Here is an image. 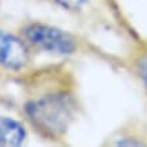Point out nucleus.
I'll use <instances>...</instances> for the list:
<instances>
[{
  "mask_svg": "<svg viewBox=\"0 0 147 147\" xmlns=\"http://www.w3.org/2000/svg\"><path fill=\"white\" fill-rule=\"evenodd\" d=\"M77 112V101L67 92H51L28 100L24 105L27 120L43 138H62Z\"/></svg>",
  "mask_w": 147,
  "mask_h": 147,
  "instance_id": "nucleus-1",
  "label": "nucleus"
},
{
  "mask_svg": "<svg viewBox=\"0 0 147 147\" xmlns=\"http://www.w3.org/2000/svg\"><path fill=\"white\" fill-rule=\"evenodd\" d=\"M22 36L28 46L53 55H71L77 50L74 36L45 23H28L23 26Z\"/></svg>",
  "mask_w": 147,
  "mask_h": 147,
  "instance_id": "nucleus-2",
  "label": "nucleus"
},
{
  "mask_svg": "<svg viewBox=\"0 0 147 147\" xmlns=\"http://www.w3.org/2000/svg\"><path fill=\"white\" fill-rule=\"evenodd\" d=\"M30 62L28 43L0 28V66L18 71Z\"/></svg>",
  "mask_w": 147,
  "mask_h": 147,
  "instance_id": "nucleus-3",
  "label": "nucleus"
},
{
  "mask_svg": "<svg viewBox=\"0 0 147 147\" xmlns=\"http://www.w3.org/2000/svg\"><path fill=\"white\" fill-rule=\"evenodd\" d=\"M26 136V128L20 121L0 116V146H20Z\"/></svg>",
  "mask_w": 147,
  "mask_h": 147,
  "instance_id": "nucleus-4",
  "label": "nucleus"
},
{
  "mask_svg": "<svg viewBox=\"0 0 147 147\" xmlns=\"http://www.w3.org/2000/svg\"><path fill=\"white\" fill-rule=\"evenodd\" d=\"M54 1H57L61 7L69 11H77L88 3V0H54Z\"/></svg>",
  "mask_w": 147,
  "mask_h": 147,
  "instance_id": "nucleus-5",
  "label": "nucleus"
},
{
  "mask_svg": "<svg viewBox=\"0 0 147 147\" xmlns=\"http://www.w3.org/2000/svg\"><path fill=\"white\" fill-rule=\"evenodd\" d=\"M138 73H139V76H140V78H142L144 86L147 88V55H144V57H142L139 59Z\"/></svg>",
  "mask_w": 147,
  "mask_h": 147,
  "instance_id": "nucleus-6",
  "label": "nucleus"
}]
</instances>
